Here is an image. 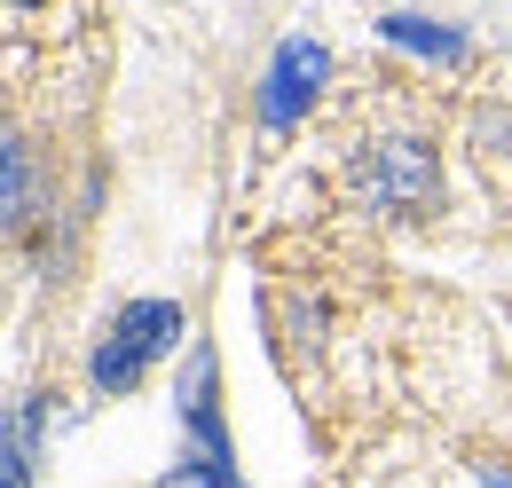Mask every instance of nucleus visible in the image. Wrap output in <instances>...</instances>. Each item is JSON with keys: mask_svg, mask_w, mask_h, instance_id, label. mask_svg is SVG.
Instances as JSON below:
<instances>
[{"mask_svg": "<svg viewBox=\"0 0 512 488\" xmlns=\"http://www.w3.org/2000/svg\"><path fill=\"white\" fill-rule=\"evenodd\" d=\"M386 40H402V48H418V56H465V40L457 32H434V24H418V16H386Z\"/></svg>", "mask_w": 512, "mask_h": 488, "instance_id": "nucleus-6", "label": "nucleus"}, {"mask_svg": "<svg viewBox=\"0 0 512 488\" xmlns=\"http://www.w3.org/2000/svg\"><path fill=\"white\" fill-rule=\"evenodd\" d=\"M174 339H182V307H174V300H134V307H119V315H111V331L95 339L87 378H95L103 394H127V386L158 363Z\"/></svg>", "mask_w": 512, "mask_h": 488, "instance_id": "nucleus-1", "label": "nucleus"}, {"mask_svg": "<svg viewBox=\"0 0 512 488\" xmlns=\"http://www.w3.org/2000/svg\"><path fill=\"white\" fill-rule=\"evenodd\" d=\"M0 465H8V488H32V402L24 394L8 402V457Z\"/></svg>", "mask_w": 512, "mask_h": 488, "instance_id": "nucleus-5", "label": "nucleus"}, {"mask_svg": "<svg viewBox=\"0 0 512 488\" xmlns=\"http://www.w3.org/2000/svg\"><path fill=\"white\" fill-rule=\"evenodd\" d=\"M323 87V48L316 40H284L276 56H268V79H260V126H284L308 111V95Z\"/></svg>", "mask_w": 512, "mask_h": 488, "instance_id": "nucleus-3", "label": "nucleus"}, {"mask_svg": "<svg viewBox=\"0 0 512 488\" xmlns=\"http://www.w3.org/2000/svg\"><path fill=\"white\" fill-rule=\"evenodd\" d=\"M355 189H363L379 213H418V205H434V150H426L418 134H386V142L363 150Z\"/></svg>", "mask_w": 512, "mask_h": 488, "instance_id": "nucleus-2", "label": "nucleus"}, {"mask_svg": "<svg viewBox=\"0 0 512 488\" xmlns=\"http://www.w3.org/2000/svg\"><path fill=\"white\" fill-rule=\"evenodd\" d=\"M8 229H32V142L8 134Z\"/></svg>", "mask_w": 512, "mask_h": 488, "instance_id": "nucleus-4", "label": "nucleus"}, {"mask_svg": "<svg viewBox=\"0 0 512 488\" xmlns=\"http://www.w3.org/2000/svg\"><path fill=\"white\" fill-rule=\"evenodd\" d=\"M16 8H40V0H16Z\"/></svg>", "mask_w": 512, "mask_h": 488, "instance_id": "nucleus-8", "label": "nucleus"}, {"mask_svg": "<svg viewBox=\"0 0 512 488\" xmlns=\"http://www.w3.org/2000/svg\"><path fill=\"white\" fill-rule=\"evenodd\" d=\"M473 481L481 488H512V465H473Z\"/></svg>", "mask_w": 512, "mask_h": 488, "instance_id": "nucleus-7", "label": "nucleus"}]
</instances>
